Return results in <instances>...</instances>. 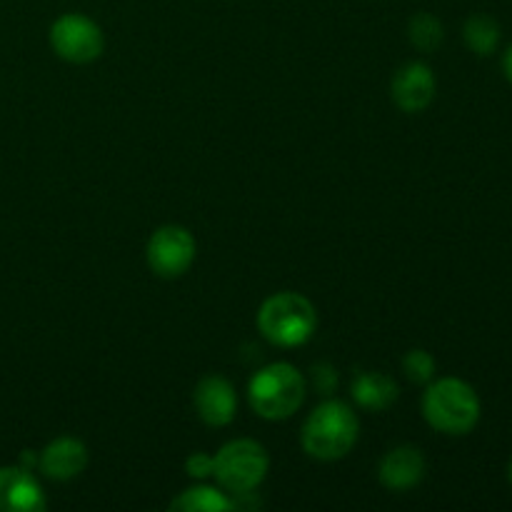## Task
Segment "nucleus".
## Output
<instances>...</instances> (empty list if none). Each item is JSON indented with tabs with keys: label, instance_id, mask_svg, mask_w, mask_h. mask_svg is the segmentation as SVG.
Instances as JSON below:
<instances>
[{
	"label": "nucleus",
	"instance_id": "obj_1",
	"mask_svg": "<svg viewBox=\"0 0 512 512\" xmlns=\"http://www.w3.org/2000/svg\"><path fill=\"white\" fill-rule=\"evenodd\" d=\"M358 415L340 400H325L308 415L303 425V448L310 458L333 463L345 458L358 440Z\"/></svg>",
	"mask_w": 512,
	"mask_h": 512
},
{
	"label": "nucleus",
	"instance_id": "obj_2",
	"mask_svg": "<svg viewBox=\"0 0 512 512\" xmlns=\"http://www.w3.org/2000/svg\"><path fill=\"white\" fill-rule=\"evenodd\" d=\"M423 415L438 433L468 435L480 420V398L460 378H440L423 395Z\"/></svg>",
	"mask_w": 512,
	"mask_h": 512
},
{
	"label": "nucleus",
	"instance_id": "obj_3",
	"mask_svg": "<svg viewBox=\"0 0 512 512\" xmlns=\"http://www.w3.org/2000/svg\"><path fill=\"white\" fill-rule=\"evenodd\" d=\"M258 328L265 340L278 348H295L308 343L310 335L318 328L315 305L300 293H275L260 305Z\"/></svg>",
	"mask_w": 512,
	"mask_h": 512
},
{
	"label": "nucleus",
	"instance_id": "obj_4",
	"mask_svg": "<svg viewBox=\"0 0 512 512\" xmlns=\"http://www.w3.org/2000/svg\"><path fill=\"white\" fill-rule=\"evenodd\" d=\"M305 378L290 363H273L250 380V405L265 420H285L298 413L305 400Z\"/></svg>",
	"mask_w": 512,
	"mask_h": 512
},
{
	"label": "nucleus",
	"instance_id": "obj_5",
	"mask_svg": "<svg viewBox=\"0 0 512 512\" xmlns=\"http://www.w3.org/2000/svg\"><path fill=\"white\" fill-rule=\"evenodd\" d=\"M270 468L268 453L255 440H233L215 455L213 475L228 493L243 495L258 488Z\"/></svg>",
	"mask_w": 512,
	"mask_h": 512
},
{
	"label": "nucleus",
	"instance_id": "obj_6",
	"mask_svg": "<svg viewBox=\"0 0 512 512\" xmlns=\"http://www.w3.org/2000/svg\"><path fill=\"white\" fill-rule=\"evenodd\" d=\"M50 48L68 63L85 65L103 55L105 38L95 20L80 13H65L50 25Z\"/></svg>",
	"mask_w": 512,
	"mask_h": 512
},
{
	"label": "nucleus",
	"instance_id": "obj_7",
	"mask_svg": "<svg viewBox=\"0 0 512 512\" xmlns=\"http://www.w3.org/2000/svg\"><path fill=\"white\" fill-rule=\"evenodd\" d=\"M195 250L198 245L190 230H185L183 225H163L150 235L145 258L158 278L173 280L188 273L190 265L195 263Z\"/></svg>",
	"mask_w": 512,
	"mask_h": 512
},
{
	"label": "nucleus",
	"instance_id": "obj_8",
	"mask_svg": "<svg viewBox=\"0 0 512 512\" xmlns=\"http://www.w3.org/2000/svg\"><path fill=\"white\" fill-rule=\"evenodd\" d=\"M195 410L198 418L210 428H223V425L233 423L235 413H238V395L235 388L220 375H208L198 383L193 395Z\"/></svg>",
	"mask_w": 512,
	"mask_h": 512
},
{
	"label": "nucleus",
	"instance_id": "obj_9",
	"mask_svg": "<svg viewBox=\"0 0 512 512\" xmlns=\"http://www.w3.org/2000/svg\"><path fill=\"white\" fill-rule=\"evenodd\" d=\"M395 105L405 113H423L435 98V75L425 63H408L393 75Z\"/></svg>",
	"mask_w": 512,
	"mask_h": 512
},
{
	"label": "nucleus",
	"instance_id": "obj_10",
	"mask_svg": "<svg viewBox=\"0 0 512 512\" xmlns=\"http://www.w3.org/2000/svg\"><path fill=\"white\" fill-rule=\"evenodd\" d=\"M45 493L28 468H0V512H40Z\"/></svg>",
	"mask_w": 512,
	"mask_h": 512
},
{
	"label": "nucleus",
	"instance_id": "obj_11",
	"mask_svg": "<svg viewBox=\"0 0 512 512\" xmlns=\"http://www.w3.org/2000/svg\"><path fill=\"white\" fill-rule=\"evenodd\" d=\"M378 478L393 493H403V490L415 488L425 478L423 453L418 448H413V445H398V448L388 450L383 455V460H380Z\"/></svg>",
	"mask_w": 512,
	"mask_h": 512
},
{
	"label": "nucleus",
	"instance_id": "obj_12",
	"mask_svg": "<svg viewBox=\"0 0 512 512\" xmlns=\"http://www.w3.org/2000/svg\"><path fill=\"white\" fill-rule=\"evenodd\" d=\"M38 465L50 480H73L88 468V448L78 438H55L38 455Z\"/></svg>",
	"mask_w": 512,
	"mask_h": 512
},
{
	"label": "nucleus",
	"instance_id": "obj_13",
	"mask_svg": "<svg viewBox=\"0 0 512 512\" xmlns=\"http://www.w3.org/2000/svg\"><path fill=\"white\" fill-rule=\"evenodd\" d=\"M353 398L365 410H388L398 400V383L385 373H360L353 380Z\"/></svg>",
	"mask_w": 512,
	"mask_h": 512
},
{
	"label": "nucleus",
	"instance_id": "obj_14",
	"mask_svg": "<svg viewBox=\"0 0 512 512\" xmlns=\"http://www.w3.org/2000/svg\"><path fill=\"white\" fill-rule=\"evenodd\" d=\"M463 40L475 55L480 58H488L498 50L500 45V25L498 20L490 18V15H470L463 25Z\"/></svg>",
	"mask_w": 512,
	"mask_h": 512
},
{
	"label": "nucleus",
	"instance_id": "obj_15",
	"mask_svg": "<svg viewBox=\"0 0 512 512\" xmlns=\"http://www.w3.org/2000/svg\"><path fill=\"white\" fill-rule=\"evenodd\" d=\"M173 510L183 512H225L233 510V500L218 488H208V485H198V488H188L170 503Z\"/></svg>",
	"mask_w": 512,
	"mask_h": 512
},
{
	"label": "nucleus",
	"instance_id": "obj_16",
	"mask_svg": "<svg viewBox=\"0 0 512 512\" xmlns=\"http://www.w3.org/2000/svg\"><path fill=\"white\" fill-rule=\"evenodd\" d=\"M408 38L418 50H423V53H433V50H438L440 45H443V38H445L443 23L430 13L413 15L408 23Z\"/></svg>",
	"mask_w": 512,
	"mask_h": 512
},
{
	"label": "nucleus",
	"instance_id": "obj_17",
	"mask_svg": "<svg viewBox=\"0 0 512 512\" xmlns=\"http://www.w3.org/2000/svg\"><path fill=\"white\" fill-rule=\"evenodd\" d=\"M403 373L408 375L410 383H430L435 378V358L428 350H410L403 358Z\"/></svg>",
	"mask_w": 512,
	"mask_h": 512
},
{
	"label": "nucleus",
	"instance_id": "obj_18",
	"mask_svg": "<svg viewBox=\"0 0 512 512\" xmlns=\"http://www.w3.org/2000/svg\"><path fill=\"white\" fill-rule=\"evenodd\" d=\"M185 470H188L190 478H195V480L210 478L215 470V455L193 453L188 460H185Z\"/></svg>",
	"mask_w": 512,
	"mask_h": 512
},
{
	"label": "nucleus",
	"instance_id": "obj_19",
	"mask_svg": "<svg viewBox=\"0 0 512 512\" xmlns=\"http://www.w3.org/2000/svg\"><path fill=\"white\" fill-rule=\"evenodd\" d=\"M313 380L315 385H318L323 393H330V390L338 385V378H335V370L330 368V365H318V368H313Z\"/></svg>",
	"mask_w": 512,
	"mask_h": 512
},
{
	"label": "nucleus",
	"instance_id": "obj_20",
	"mask_svg": "<svg viewBox=\"0 0 512 512\" xmlns=\"http://www.w3.org/2000/svg\"><path fill=\"white\" fill-rule=\"evenodd\" d=\"M503 73H505V78H508L512 83V45H510L508 53H505V58H503Z\"/></svg>",
	"mask_w": 512,
	"mask_h": 512
},
{
	"label": "nucleus",
	"instance_id": "obj_21",
	"mask_svg": "<svg viewBox=\"0 0 512 512\" xmlns=\"http://www.w3.org/2000/svg\"><path fill=\"white\" fill-rule=\"evenodd\" d=\"M510 483H512V460H510Z\"/></svg>",
	"mask_w": 512,
	"mask_h": 512
}]
</instances>
